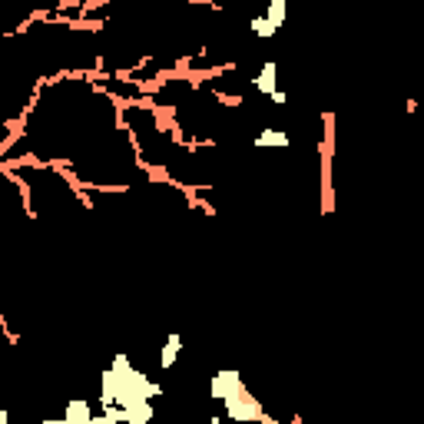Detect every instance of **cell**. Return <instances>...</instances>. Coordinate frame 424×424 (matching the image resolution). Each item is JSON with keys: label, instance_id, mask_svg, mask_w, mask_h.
Instances as JSON below:
<instances>
[{"label": "cell", "instance_id": "1", "mask_svg": "<svg viewBox=\"0 0 424 424\" xmlns=\"http://www.w3.org/2000/svg\"><path fill=\"white\" fill-rule=\"evenodd\" d=\"M223 414L229 421H255V418H262V408L249 394V388H239L223 401Z\"/></svg>", "mask_w": 424, "mask_h": 424}, {"label": "cell", "instance_id": "5", "mask_svg": "<svg viewBox=\"0 0 424 424\" xmlns=\"http://www.w3.org/2000/svg\"><path fill=\"white\" fill-rule=\"evenodd\" d=\"M255 146H275V150H285V146H292V136L282 130H275V126H265V130L255 133Z\"/></svg>", "mask_w": 424, "mask_h": 424}, {"label": "cell", "instance_id": "3", "mask_svg": "<svg viewBox=\"0 0 424 424\" xmlns=\"http://www.w3.org/2000/svg\"><path fill=\"white\" fill-rule=\"evenodd\" d=\"M252 90L259 93V96H272L275 90H279V63L275 60H265L259 70H255V77H252Z\"/></svg>", "mask_w": 424, "mask_h": 424}, {"label": "cell", "instance_id": "7", "mask_svg": "<svg viewBox=\"0 0 424 424\" xmlns=\"http://www.w3.org/2000/svg\"><path fill=\"white\" fill-rule=\"evenodd\" d=\"M152 418H156L152 401H140V404H130V408H126V424H150Z\"/></svg>", "mask_w": 424, "mask_h": 424}, {"label": "cell", "instance_id": "9", "mask_svg": "<svg viewBox=\"0 0 424 424\" xmlns=\"http://www.w3.org/2000/svg\"><path fill=\"white\" fill-rule=\"evenodd\" d=\"M269 100H272L275 106H285V103H289V93H285V90H275L272 96H269Z\"/></svg>", "mask_w": 424, "mask_h": 424}, {"label": "cell", "instance_id": "8", "mask_svg": "<svg viewBox=\"0 0 424 424\" xmlns=\"http://www.w3.org/2000/svg\"><path fill=\"white\" fill-rule=\"evenodd\" d=\"M265 17L282 27L285 17H289V0H269V4H265Z\"/></svg>", "mask_w": 424, "mask_h": 424}, {"label": "cell", "instance_id": "6", "mask_svg": "<svg viewBox=\"0 0 424 424\" xmlns=\"http://www.w3.org/2000/svg\"><path fill=\"white\" fill-rule=\"evenodd\" d=\"M249 30H252L255 40H272L275 33H279V23H272L265 13H255L252 21H249Z\"/></svg>", "mask_w": 424, "mask_h": 424}, {"label": "cell", "instance_id": "2", "mask_svg": "<svg viewBox=\"0 0 424 424\" xmlns=\"http://www.w3.org/2000/svg\"><path fill=\"white\" fill-rule=\"evenodd\" d=\"M60 421L63 424H93L96 421V411H93L90 398H67Z\"/></svg>", "mask_w": 424, "mask_h": 424}, {"label": "cell", "instance_id": "4", "mask_svg": "<svg viewBox=\"0 0 424 424\" xmlns=\"http://www.w3.org/2000/svg\"><path fill=\"white\" fill-rule=\"evenodd\" d=\"M179 352H182V335L172 332L169 338H166V345H160V368H162V372H169L172 364H176Z\"/></svg>", "mask_w": 424, "mask_h": 424}]
</instances>
